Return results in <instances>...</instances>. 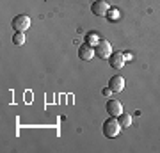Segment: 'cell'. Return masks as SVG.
I'll use <instances>...</instances> for the list:
<instances>
[{
    "label": "cell",
    "mask_w": 160,
    "mask_h": 153,
    "mask_svg": "<svg viewBox=\"0 0 160 153\" xmlns=\"http://www.w3.org/2000/svg\"><path fill=\"white\" fill-rule=\"evenodd\" d=\"M123 55H125V61H132V59H133V55H132L130 52H128V54H123Z\"/></svg>",
    "instance_id": "4fadbf2b"
},
{
    "label": "cell",
    "mask_w": 160,
    "mask_h": 153,
    "mask_svg": "<svg viewBox=\"0 0 160 153\" xmlns=\"http://www.w3.org/2000/svg\"><path fill=\"white\" fill-rule=\"evenodd\" d=\"M94 55L100 57V59H109L112 55V46H110L109 41H98L96 48H94Z\"/></svg>",
    "instance_id": "7a4b0ae2"
},
{
    "label": "cell",
    "mask_w": 160,
    "mask_h": 153,
    "mask_svg": "<svg viewBox=\"0 0 160 153\" xmlns=\"http://www.w3.org/2000/svg\"><path fill=\"white\" fill-rule=\"evenodd\" d=\"M110 93H112V89H110V87H107V89H103V94H105V96H110Z\"/></svg>",
    "instance_id": "5bb4252c"
},
{
    "label": "cell",
    "mask_w": 160,
    "mask_h": 153,
    "mask_svg": "<svg viewBox=\"0 0 160 153\" xmlns=\"http://www.w3.org/2000/svg\"><path fill=\"white\" fill-rule=\"evenodd\" d=\"M12 43H14V45H23V43H25V34H23V32H14V36H12Z\"/></svg>",
    "instance_id": "30bf717a"
},
{
    "label": "cell",
    "mask_w": 160,
    "mask_h": 153,
    "mask_svg": "<svg viewBox=\"0 0 160 153\" xmlns=\"http://www.w3.org/2000/svg\"><path fill=\"white\" fill-rule=\"evenodd\" d=\"M98 41H100V39H98L96 32H89V34L86 36V43H87V45H98Z\"/></svg>",
    "instance_id": "8fae6325"
},
{
    "label": "cell",
    "mask_w": 160,
    "mask_h": 153,
    "mask_svg": "<svg viewBox=\"0 0 160 153\" xmlns=\"http://www.w3.org/2000/svg\"><path fill=\"white\" fill-rule=\"evenodd\" d=\"M121 132V125H119V119H116L114 116H110L107 121H103V134L107 137H118Z\"/></svg>",
    "instance_id": "6da1fadb"
},
{
    "label": "cell",
    "mask_w": 160,
    "mask_h": 153,
    "mask_svg": "<svg viewBox=\"0 0 160 153\" xmlns=\"http://www.w3.org/2000/svg\"><path fill=\"white\" fill-rule=\"evenodd\" d=\"M118 119H119L121 128H128V126L132 125V116L130 114H121V116H118Z\"/></svg>",
    "instance_id": "9c48e42d"
},
{
    "label": "cell",
    "mask_w": 160,
    "mask_h": 153,
    "mask_svg": "<svg viewBox=\"0 0 160 153\" xmlns=\"http://www.w3.org/2000/svg\"><path fill=\"white\" fill-rule=\"evenodd\" d=\"M29 27H30V18L27 14H20V16H16L12 20V28L16 32H25Z\"/></svg>",
    "instance_id": "3957f363"
},
{
    "label": "cell",
    "mask_w": 160,
    "mask_h": 153,
    "mask_svg": "<svg viewBox=\"0 0 160 153\" xmlns=\"http://www.w3.org/2000/svg\"><path fill=\"white\" fill-rule=\"evenodd\" d=\"M109 63L114 69H119V68H123V64H125L126 61H125V55H123L121 52H116V54H112V55L109 57Z\"/></svg>",
    "instance_id": "52a82bcc"
},
{
    "label": "cell",
    "mask_w": 160,
    "mask_h": 153,
    "mask_svg": "<svg viewBox=\"0 0 160 153\" xmlns=\"http://www.w3.org/2000/svg\"><path fill=\"white\" fill-rule=\"evenodd\" d=\"M91 11H92V14H96V16H107V13H109V4L103 2V0H96V2H92Z\"/></svg>",
    "instance_id": "277c9868"
},
{
    "label": "cell",
    "mask_w": 160,
    "mask_h": 153,
    "mask_svg": "<svg viewBox=\"0 0 160 153\" xmlns=\"http://www.w3.org/2000/svg\"><path fill=\"white\" fill-rule=\"evenodd\" d=\"M107 112L110 114V116H121L123 114V105H121L119 100H109L107 102Z\"/></svg>",
    "instance_id": "5b68a950"
},
{
    "label": "cell",
    "mask_w": 160,
    "mask_h": 153,
    "mask_svg": "<svg viewBox=\"0 0 160 153\" xmlns=\"http://www.w3.org/2000/svg\"><path fill=\"white\" fill-rule=\"evenodd\" d=\"M107 14H110V20H118V18H119V14H121V13L119 11H118V9H109V13H107Z\"/></svg>",
    "instance_id": "7c38bea8"
},
{
    "label": "cell",
    "mask_w": 160,
    "mask_h": 153,
    "mask_svg": "<svg viewBox=\"0 0 160 153\" xmlns=\"http://www.w3.org/2000/svg\"><path fill=\"white\" fill-rule=\"evenodd\" d=\"M78 57L82 59V61H91L92 57H94V50H92L91 45H82L78 48Z\"/></svg>",
    "instance_id": "ba28073f"
},
{
    "label": "cell",
    "mask_w": 160,
    "mask_h": 153,
    "mask_svg": "<svg viewBox=\"0 0 160 153\" xmlns=\"http://www.w3.org/2000/svg\"><path fill=\"white\" fill-rule=\"evenodd\" d=\"M109 87L112 89V93H121V91L125 89V79L119 77V75H114L109 80Z\"/></svg>",
    "instance_id": "8992f818"
}]
</instances>
